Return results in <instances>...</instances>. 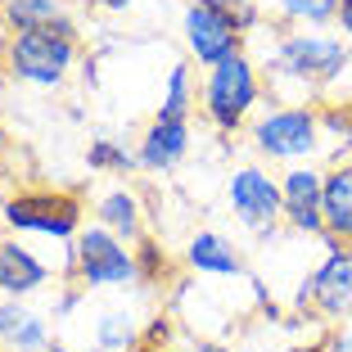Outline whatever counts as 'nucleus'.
<instances>
[{
    "label": "nucleus",
    "instance_id": "12",
    "mask_svg": "<svg viewBox=\"0 0 352 352\" xmlns=\"http://www.w3.org/2000/svg\"><path fill=\"white\" fill-rule=\"evenodd\" d=\"M54 285V267L23 235H0V298H32Z\"/></svg>",
    "mask_w": 352,
    "mask_h": 352
},
{
    "label": "nucleus",
    "instance_id": "8",
    "mask_svg": "<svg viewBox=\"0 0 352 352\" xmlns=\"http://www.w3.org/2000/svg\"><path fill=\"white\" fill-rule=\"evenodd\" d=\"M294 311H307L330 330L352 321V244L325 239V258L298 280Z\"/></svg>",
    "mask_w": 352,
    "mask_h": 352
},
{
    "label": "nucleus",
    "instance_id": "16",
    "mask_svg": "<svg viewBox=\"0 0 352 352\" xmlns=\"http://www.w3.org/2000/svg\"><path fill=\"white\" fill-rule=\"evenodd\" d=\"M325 239L352 244V158L325 167Z\"/></svg>",
    "mask_w": 352,
    "mask_h": 352
},
{
    "label": "nucleus",
    "instance_id": "2",
    "mask_svg": "<svg viewBox=\"0 0 352 352\" xmlns=\"http://www.w3.org/2000/svg\"><path fill=\"white\" fill-rule=\"evenodd\" d=\"M0 54L10 82L28 91H59L82 63V28L68 19L45 32H0Z\"/></svg>",
    "mask_w": 352,
    "mask_h": 352
},
{
    "label": "nucleus",
    "instance_id": "19",
    "mask_svg": "<svg viewBox=\"0 0 352 352\" xmlns=\"http://www.w3.org/2000/svg\"><path fill=\"white\" fill-rule=\"evenodd\" d=\"M145 321H135V311L126 307H104L95 316V352H131L140 343Z\"/></svg>",
    "mask_w": 352,
    "mask_h": 352
},
{
    "label": "nucleus",
    "instance_id": "26",
    "mask_svg": "<svg viewBox=\"0 0 352 352\" xmlns=\"http://www.w3.org/2000/svg\"><path fill=\"white\" fill-rule=\"evenodd\" d=\"M91 10H100V14H126L135 5V0H86Z\"/></svg>",
    "mask_w": 352,
    "mask_h": 352
},
{
    "label": "nucleus",
    "instance_id": "17",
    "mask_svg": "<svg viewBox=\"0 0 352 352\" xmlns=\"http://www.w3.org/2000/svg\"><path fill=\"white\" fill-rule=\"evenodd\" d=\"M68 5L63 0H5L0 10V32H45L68 23Z\"/></svg>",
    "mask_w": 352,
    "mask_h": 352
},
{
    "label": "nucleus",
    "instance_id": "22",
    "mask_svg": "<svg viewBox=\"0 0 352 352\" xmlns=\"http://www.w3.org/2000/svg\"><path fill=\"white\" fill-rule=\"evenodd\" d=\"M135 271H140V289H158V285L172 276V253H167L154 235H145L135 244Z\"/></svg>",
    "mask_w": 352,
    "mask_h": 352
},
{
    "label": "nucleus",
    "instance_id": "9",
    "mask_svg": "<svg viewBox=\"0 0 352 352\" xmlns=\"http://www.w3.org/2000/svg\"><path fill=\"white\" fill-rule=\"evenodd\" d=\"M226 208L239 221V230L253 239H271L285 226V195L280 176L267 163H239L226 176Z\"/></svg>",
    "mask_w": 352,
    "mask_h": 352
},
{
    "label": "nucleus",
    "instance_id": "24",
    "mask_svg": "<svg viewBox=\"0 0 352 352\" xmlns=\"http://www.w3.org/2000/svg\"><path fill=\"white\" fill-rule=\"evenodd\" d=\"M325 352H352V325H334L325 334Z\"/></svg>",
    "mask_w": 352,
    "mask_h": 352
},
{
    "label": "nucleus",
    "instance_id": "11",
    "mask_svg": "<svg viewBox=\"0 0 352 352\" xmlns=\"http://www.w3.org/2000/svg\"><path fill=\"white\" fill-rule=\"evenodd\" d=\"M195 149V118H163L154 113L135 140V158H140V172H172L181 167Z\"/></svg>",
    "mask_w": 352,
    "mask_h": 352
},
{
    "label": "nucleus",
    "instance_id": "20",
    "mask_svg": "<svg viewBox=\"0 0 352 352\" xmlns=\"http://www.w3.org/2000/svg\"><path fill=\"white\" fill-rule=\"evenodd\" d=\"M86 167L95 176H131V172H140V158H135V149L126 140L100 131L86 140Z\"/></svg>",
    "mask_w": 352,
    "mask_h": 352
},
{
    "label": "nucleus",
    "instance_id": "31",
    "mask_svg": "<svg viewBox=\"0 0 352 352\" xmlns=\"http://www.w3.org/2000/svg\"><path fill=\"white\" fill-rule=\"evenodd\" d=\"M0 10H5V0H0Z\"/></svg>",
    "mask_w": 352,
    "mask_h": 352
},
{
    "label": "nucleus",
    "instance_id": "4",
    "mask_svg": "<svg viewBox=\"0 0 352 352\" xmlns=\"http://www.w3.org/2000/svg\"><path fill=\"white\" fill-rule=\"evenodd\" d=\"M258 23V0H190L181 10V45H186L190 63L217 68L230 54H244Z\"/></svg>",
    "mask_w": 352,
    "mask_h": 352
},
{
    "label": "nucleus",
    "instance_id": "7",
    "mask_svg": "<svg viewBox=\"0 0 352 352\" xmlns=\"http://www.w3.org/2000/svg\"><path fill=\"white\" fill-rule=\"evenodd\" d=\"M63 276L82 285L86 294L100 289H135L140 271H135V244L118 239L113 230H104L100 221H86L82 235L68 244V267Z\"/></svg>",
    "mask_w": 352,
    "mask_h": 352
},
{
    "label": "nucleus",
    "instance_id": "29",
    "mask_svg": "<svg viewBox=\"0 0 352 352\" xmlns=\"http://www.w3.org/2000/svg\"><path fill=\"white\" fill-rule=\"evenodd\" d=\"M10 154V131H5V122H0V158Z\"/></svg>",
    "mask_w": 352,
    "mask_h": 352
},
{
    "label": "nucleus",
    "instance_id": "13",
    "mask_svg": "<svg viewBox=\"0 0 352 352\" xmlns=\"http://www.w3.org/2000/svg\"><path fill=\"white\" fill-rule=\"evenodd\" d=\"M0 352H68L28 298H0Z\"/></svg>",
    "mask_w": 352,
    "mask_h": 352
},
{
    "label": "nucleus",
    "instance_id": "6",
    "mask_svg": "<svg viewBox=\"0 0 352 352\" xmlns=\"http://www.w3.org/2000/svg\"><path fill=\"white\" fill-rule=\"evenodd\" d=\"M86 199L77 190H54V186H28L0 199V226L10 235H36L54 244H73L86 226Z\"/></svg>",
    "mask_w": 352,
    "mask_h": 352
},
{
    "label": "nucleus",
    "instance_id": "21",
    "mask_svg": "<svg viewBox=\"0 0 352 352\" xmlns=\"http://www.w3.org/2000/svg\"><path fill=\"white\" fill-rule=\"evenodd\" d=\"M285 28H330L339 19V0H276Z\"/></svg>",
    "mask_w": 352,
    "mask_h": 352
},
{
    "label": "nucleus",
    "instance_id": "23",
    "mask_svg": "<svg viewBox=\"0 0 352 352\" xmlns=\"http://www.w3.org/2000/svg\"><path fill=\"white\" fill-rule=\"evenodd\" d=\"M321 126L330 140H343L352 149V100H325L321 104Z\"/></svg>",
    "mask_w": 352,
    "mask_h": 352
},
{
    "label": "nucleus",
    "instance_id": "5",
    "mask_svg": "<svg viewBox=\"0 0 352 352\" xmlns=\"http://www.w3.org/2000/svg\"><path fill=\"white\" fill-rule=\"evenodd\" d=\"M325 140L321 126V104L311 100H271L258 118L249 122V145L258 163H311Z\"/></svg>",
    "mask_w": 352,
    "mask_h": 352
},
{
    "label": "nucleus",
    "instance_id": "10",
    "mask_svg": "<svg viewBox=\"0 0 352 352\" xmlns=\"http://www.w3.org/2000/svg\"><path fill=\"white\" fill-rule=\"evenodd\" d=\"M285 195V226L302 239H325V167L294 163L280 172Z\"/></svg>",
    "mask_w": 352,
    "mask_h": 352
},
{
    "label": "nucleus",
    "instance_id": "1",
    "mask_svg": "<svg viewBox=\"0 0 352 352\" xmlns=\"http://www.w3.org/2000/svg\"><path fill=\"white\" fill-rule=\"evenodd\" d=\"M352 68V41L321 28H285L271 36V50L262 59L267 91H294L302 100H316L330 86H339Z\"/></svg>",
    "mask_w": 352,
    "mask_h": 352
},
{
    "label": "nucleus",
    "instance_id": "14",
    "mask_svg": "<svg viewBox=\"0 0 352 352\" xmlns=\"http://www.w3.org/2000/svg\"><path fill=\"white\" fill-rule=\"evenodd\" d=\"M181 262H186L190 276H204V280H239L244 276V249H239L230 235L221 230L204 226L186 239V249H181Z\"/></svg>",
    "mask_w": 352,
    "mask_h": 352
},
{
    "label": "nucleus",
    "instance_id": "27",
    "mask_svg": "<svg viewBox=\"0 0 352 352\" xmlns=\"http://www.w3.org/2000/svg\"><path fill=\"white\" fill-rule=\"evenodd\" d=\"M190 352H239V348H230V343H221V339H195Z\"/></svg>",
    "mask_w": 352,
    "mask_h": 352
},
{
    "label": "nucleus",
    "instance_id": "15",
    "mask_svg": "<svg viewBox=\"0 0 352 352\" xmlns=\"http://www.w3.org/2000/svg\"><path fill=\"white\" fill-rule=\"evenodd\" d=\"M91 221H100L104 230H113L126 244H140L149 235V217H145V199L131 186H109L100 199L91 204Z\"/></svg>",
    "mask_w": 352,
    "mask_h": 352
},
{
    "label": "nucleus",
    "instance_id": "18",
    "mask_svg": "<svg viewBox=\"0 0 352 352\" xmlns=\"http://www.w3.org/2000/svg\"><path fill=\"white\" fill-rule=\"evenodd\" d=\"M195 109H199L195 63L181 59V63H172V68H167L163 95H158V109H154V113H163V118H195Z\"/></svg>",
    "mask_w": 352,
    "mask_h": 352
},
{
    "label": "nucleus",
    "instance_id": "30",
    "mask_svg": "<svg viewBox=\"0 0 352 352\" xmlns=\"http://www.w3.org/2000/svg\"><path fill=\"white\" fill-rule=\"evenodd\" d=\"M5 82H10V73H5V54H0V91H5Z\"/></svg>",
    "mask_w": 352,
    "mask_h": 352
},
{
    "label": "nucleus",
    "instance_id": "25",
    "mask_svg": "<svg viewBox=\"0 0 352 352\" xmlns=\"http://www.w3.org/2000/svg\"><path fill=\"white\" fill-rule=\"evenodd\" d=\"M334 28H339L343 41H352V0H339V19H334Z\"/></svg>",
    "mask_w": 352,
    "mask_h": 352
},
{
    "label": "nucleus",
    "instance_id": "3",
    "mask_svg": "<svg viewBox=\"0 0 352 352\" xmlns=\"http://www.w3.org/2000/svg\"><path fill=\"white\" fill-rule=\"evenodd\" d=\"M262 100H267V77H262V63L249 50L221 59L217 68H204V82H199V118L217 135L249 131V122L262 113Z\"/></svg>",
    "mask_w": 352,
    "mask_h": 352
},
{
    "label": "nucleus",
    "instance_id": "28",
    "mask_svg": "<svg viewBox=\"0 0 352 352\" xmlns=\"http://www.w3.org/2000/svg\"><path fill=\"white\" fill-rule=\"evenodd\" d=\"M289 352H325V339H316V343H294Z\"/></svg>",
    "mask_w": 352,
    "mask_h": 352
}]
</instances>
